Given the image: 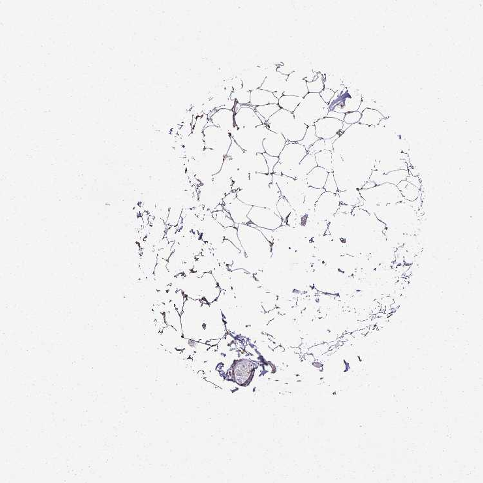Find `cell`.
I'll return each mask as SVG.
<instances>
[{"label":"cell","mask_w":483,"mask_h":483,"mask_svg":"<svg viewBox=\"0 0 483 483\" xmlns=\"http://www.w3.org/2000/svg\"><path fill=\"white\" fill-rule=\"evenodd\" d=\"M234 110L225 108L217 109L208 115L209 121L218 128L230 134L235 127Z\"/></svg>","instance_id":"7402d4cb"},{"label":"cell","mask_w":483,"mask_h":483,"mask_svg":"<svg viewBox=\"0 0 483 483\" xmlns=\"http://www.w3.org/2000/svg\"><path fill=\"white\" fill-rule=\"evenodd\" d=\"M277 71L282 74L286 75V76H289V75L295 71V69H294V66L292 64L287 63L278 67Z\"/></svg>","instance_id":"db71d44e"},{"label":"cell","mask_w":483,"mask_h":483,"mask_svg":"<svg viewBox=\"0 0 483 483\" xmlns=\"http://www.w3.org/2000/svg\"><path fill=\"white\" fill-rule=\"evenodd\" d=\"M303 218L297 214L296 211L294 210L289 215L286 219V224L290 227L298 228L302 226Z\"/></svg>","instance_id":"bcb514c9"},{"label":"cell","mask_w":483,"mask_h":483,"mask_svg":"<svg viewBox=\"0 0 483 483\" xmlns=\"http://www.w3.org/2000/svg\"><path fill=\"white\" fill-rule=\"evenodd\" d=\"M244 152V151L235 142V141L232 139V145L230 147V149L228 151L227 157H230L231 159H236L241 155Z\"/></svg>","instance_id":"681fc988"},{"label":"cell","mask_w":483,"mask_h":483,"mask_svg":"<svg viewBox=\"0 0 483 483\" xmlns=\"http://www.w3.org/2000/svg\"><path fill=\"white\" fill-rule=\"evenodd\" d=\"M286 145V141L282 135L270 130L263 141V148L265 153L275 157H279Z\"/></svg>","instance_id":"603a6c76"},{"label":"cell","mask_w":483,"mask_h":483,"mask_svg":"<svg viewBox=\"0 0 483 483\" xmlns=\"http://www.w3.org/2000/svg\"><path fill=\"white\" fill-rule=\"evenodd\" d=\"M256 228H257L258 230H259L260 232L262 233L263 235H264L265 237H266V238L268 239V241L269 242L272 243L273 244V231L268 230V229H264V228H258V227Z\"/></svg>","instance_id":"9f6ffc18"},{"label":"cell","mask_w":483,"mask_h":483,"mask_svg":"<svg viewBox=\"0 0 483 483\" xmlns=\"http://www.w3.org/2000/svg\"><path fill=\"white\" fill-rule=\"evenodd\" d=\"M225 157L212 149H206L195 158L198 164L195 175L198 180L206 181L213 179V175L221 171Z\"/></svg>","instance_id":"ba28073f"},{"label":"cell","mask_w":483,"mask_h":483,"mask_svg":"<svg viewBox=\"0 0 483 483\" xmlns=\"http://www.w3.org/2000/svg\"><path fill=\"white\" fill-rule=\"evenodd\" d=\"M319 140L320 139L316 136L315 126H311V127H307L305 136L303 137L302 140L299 141L298 143L299 144L302 145V146L305 147L306 150L308 151L309 149L312 146V145L316 141Z\"/></svg>","instance_id":"f35d334b"},{"label":"cell","mask_w":483,"mask_h":483,"mask_svg":"<svg viewBox=\"0 0 483 483\" xmlns=\"http://www.w3.org/2000/svg\"><path fill=\"white\" fill-rule=\"evenodd\" d=\"M362 103V97L360 95L354 94L351 95L346 90L345 93L343 90L335 92L333 99L329 102V111L334 112L347 113L356 112L360 108Z\"/></svg>","instance_id":"8fae6325"},{"label":"cell","mask_w":483,"mask_h":483,"mask_svg":"<svg viewBox=\"0 0 483 483\" xmlns=\"http://www.w3.org/2000/svg\"><path fill=\"white\" fill-rule=\"evenodd\" d=\"M329 111V104L323 101L320 94L308 93L293 114L296 120L311 127L326 117Z\"/></svg>","instance_id":"277c9868"},{"label":"cell","mask_w":483,"mask_h":483,"mask_svg":"<svg viewBox=\"0 0 483 483\" xmlns=\"http://www.w3.org/2000/svg\"><path fill=\"white\" fill-rule=\"evenodd\" d=\"M340 134H338L337 136H335L334 138L329 139V140H322V139H320L319 140L316 141L311 148L309 149L307 151V153L309 154L315 155L316 153L320 152L323 150H329L333 151V144L338 138L340 136Z\"/></svg>","instance_id":"836d02e7"},{"label":"cell","mask_w":483,"mask_h":483,"mask_svg":"<svg viewBox=\"0 0 483 483\" xmlns=\"http://www.w3.org/2000/svg\"><path fill=\"white\" fill-rule=\"evenodd\" d=\"M237 77L241 78L243 89L249 92L260 89L266 78L261 68L258 67L246 68L240 75H237Z\"/></svg>","instance_id":"d6986e66"},{"label":"cell","mask_w":483,"mask_h":483,"mask_svg":"<svg viewBox=\"0 0 483 483\" xmlns=\"http://www.w3.org/2000/svg\"><path fill=\"white\" fill-rule=\"evenodd\" d=\"M179 228L177 226H168L167 230H166L165 238L168 239L169 242H174L175 235H176L177 232H178Z\"/></svg>","instance_id":"11a10c76"},{"label":"cell","mask_w":483,"mask_h":483,"mask_svg":"<svg viewBox=\"0 0 483 483\" xmlns=\"http://www.w3.org/2000/svg\"><path fill=\"white\" fill-rule=\"evenodd\" d=\"M238 237L247 258L254 262H266L272 256V243L269 242L254 224H239Z\"/></svg>","instance_id":"7a4b0ae2"},{"label":"cell","mask_w":483,"mask_h":483,"mask_svg":"<svg viewBox=\"0 0 483 483\" xmlns=\"http://www.w3.org/2000/svg\"><path fill=\"white\" fill-rule=\"evenodd\" d=\"M361 117H362V114L360 112H358V111L347 113V114H345L343 122L350 125H354V124L359 123Z\"/></svg>","instance_id":"f907efd6"},{"label":"cell","mask_w":483,"mask_h":483,"mask_svg":"<svg viewBox=\"0 0 483 483\" xmlns=\"http://www.w3.org/2000/svg\"><path fill=\"white\" fill-rule=\"evenodd\" d=\"M204 136L206 149H212L226 157L232 143V136L228 132L215 127L209 121L204 130Z\"/></svg>","instance_id":"9c48e42d"},{"label":"cell","mask_w":483,"mask_h":483,"mask_svg":"<svg viewBox=\"0 0 483 483\" xmlns=\"http://www.w3.org/2000/svg\"><path fill=\"white\" fill-rule=\"evenodd\" d=\"M354 207L347 206V205L341 204L338 210L337 213H347V214H349L351 213L352 210H353Z\"/></svg>","instance_id":"91938a15"},{"label":"cell","mask_w":483,"mask_h":483,"mask_svg":"<svg viewBox=\"0 0 483 483\" xmlns=\"http://www.w3.org/2000/svg\"><path fill=\"white\" fill-rule=\"evenodd\" d=\"M269 130L266 125L247 128H238L232 138L244 151L255 153H265L263 141Z\"/></svg>","instance_id":"8992f818"},{"label":"cell","mask_w":483,"mask_h":483,"mask_svg":"<svg viewBox=\"0 0 483 483\" xmlns=\"http://www.w3.org/2000/svg\"><path fill=\"white\" fill-rule=\"evenodd\" d=\"M307 153L302 145L286 141V146L279 155V161L273 168V174L295 179L296 169Z\"/></svg>","instance_id":"5b68a950"},{"label":"cell","mask_w":483,"mask_h":483,"mask_svg":"<svg viewBox=\"0 0 483 483\" xmlns=\"http://www.w3.org/2000/svg\"><path fill=\"white\" fill-rule=\"evenodd\" d=\"M251 224L256 227L274 231L283 224V221L272 209L252 207L248 214Z\"/></svg>","instance_id":"7c38bea8"},{"label":"cell","mask_w":483,"mask_h":483,"mask_svg":"<svg viewBox=\"0 0 483 483\" xmlns=\"http://www.w3.org/2000/svg\"><path fill=\"white\" fill-rule=\"evenodd\" d=\"M295 71L298 72L303 79H305L313 72V70L311 65L307 61H303L297 64Z\"/></svg>","instance_id":"7dc6e473"},{"label":"cell","mask_w":483,"mask_h":483,"mask_svg":"<svg viewBox=\"0 0 483 483\" xmlns=\"http://www.w3.org/2000/svg\"><path fill=\"white\" fill-rule=\"evenodd\" d=\"M362 117L358 123L360 125L372 127L376 126L380 123L384 117L378 111L374 110L373 108H366L361 113Z\"/></svg>","instance_id":"f546056e"},{"label":"cell","mask_w":483,"mask_h":483,"mask_svg":"<svg viewBox=\"0 0 483 483\" xmlns=\"http://www.w3.org/2000/svg\"><path fill=\"white\" fill-rule=\"evenodd\" d=\"M273 181L279 187L282 197L290 203L294 210L304 203V193L309 187L305 180L273 174Z\"/></svg>","instance_id":"52a82bcc"},{"label":"cell","mask_w":483,"mask_h":483,"mask_svg":"<svg viewBox=\"0 0 483 483\" xmlns=\"http://www.w3.org/2000/svg\"><path fill=\"white\" fill-rule=\"evenodd\" d=\"M265 125L270 131L282 135L287 142L292 143L302 140L308 127L296 120L293 113L283 109L278 111Z\"/></svg>","instance_id":"3957f363"},{"label":"cell","mask_w":483,"mask_h":483,"mask_svg":"<svg viewBox=\"0 0 483 483\" xmlns=\"http://www.w3.org/2000/svg\"><path fill=\"white\" fill-rule=\"evenodd\" d=\"M277 209L280 217L285 223L289 215L294 211V209L292 208L290 203L283 197L280 198L279 202H277Z\"/></svg>","instance_id":"ee69618b"},{"label":"cell","mask_w":483,"mask_h":483,"mask_svg":"<svg viewBox=\"0 0 483 483\" xmlns=\"http://www.w3.org/2000/svg\"><path fill=\"white\" fill-rule=\"evenodd\" d=\"M236 160L241 170L252 174H269L266 159L262 153L244 151Z\"/></svg>","instance_id":"9a60e30c"},{"label":"cell","mask_w":483,"mask_h":483,"mask_svg":"<svg viewBox=\"0 0 483 483\" xmlns=\"http://www.w3.org/2000/svg\"><path fill=\"white\" fill-rule=\"evenodd\" d=\"M224 233L225 228L216 221L211 211H207L198 230V234L202 240L213 248L223 242Z\"/></svg>","instance_id":"30bf717a"},{"label":"cell","mask_w":483,"mask_h":483,"mask_svg":"<svg viewBox=\"0 0 483 483\" xmlns=\"http://www.w3.org/2000/svg\"><path fill=\"white\" fill-rule=\"evenodd\" d=\"M339 201L341 204L352 207L363 206L364 200L360 195V192L356 188H350L345 191L338 192Z\"/></svg>","instance_id":"4316f807"},{"label":"cell","mask_w":483,"mask_h":483,"mask_svg":"<svg viewBox=\"0 0 483 483\" xmlns=\"http://www.w3.org/2000/svg\"><path fill=\"white\" fill-rule=\"evenodd\" d=\"M221 170L226 173L232 179L240 172L241 169L236 160L231 159L230 157L226 156Z\"/></svg>","instance_id":"74e56055"},{"label":"cell","mask_w":483,"mask_h":483,"mask_svg":"<svg viewBox=\"0 0 483 483\" xmlns=\"http://www.w3.org/2000/svg\"><path fill=\"white\" fill-rule=\"evenodd\" d=\"M198 200L206 210L215 211L219 204H223L225 194L212 183L200 184L197 187Z\"/></svg>","instance_id":"5bb4252c"},{"label":"cell","mask_w":483,"mask_h":483,"mask_svg":"<svg viewBox=\"0 0 483 483\" xmlns=\"http://www.w3.org/2000/svg\"><path fill=\"white\" fill-rule=\"evenodd\" d=\"M316 136L322 140H329L338 134H340L343 127V122L331 117H325L315 124Z\"/></svg>","instance_id":"e0dca14e"},{"label":"cell","mask_w":483,"mask_h":483,"mask_svg":"<svg viewBox=\"0 0 483 483\" xmlns=\"http://www.w3.org/2000/svg\"><path fill=\"white\" fill-rule=\"evenodd\" d=\"M183 208L181 206H172L169 209V212L166 224L168 226L178 225L179 221L181 218L182 211Z\"/></svg>","instance_id":"7bdbcfd3"},{"label":"cell","mask_w":483,"mask_h":483,"mask_svg":"<svg viewBox=\"0 0 483 483\" xmlns=\"http://www.w3.org/2000/svg\"><path fill=\"white\" fill-rule=\"evenodd\" d=\"M335 92L332 91V90L326 89L324 88V90L320 93V97H321L323 101L326 102V104H329V102L333 99V96H334Z\"/></svg>","instance_id":"f5cc1de1"},{"label":"cell","mask_w":483,"mask_h":483,"mask_svg":"<svg viewBox=\"0 0 483 483\" xmlns=\"http://www.w3.org/2000/svg\"><path fill=\"white\" fill-rule=\"evenodd\" d=\"M250 98H251V92L243 88L234 90L230 94V99L235 101L236 103L241 106L249 105Z\"/></svg>","instance_id":"d590c367"},{"label":"cell","mask_w":483,"mask_h":483,"mask_svg":"<svg viewBox=\"0 0 483 483\" xmlns=\"http://www.w3.org/2000/svg\"><path fill=\"white\" fill-rule=\"evenodd\" d=\"M186 159H195L206 149L204 131L193 128L192 133L183 141Z\"/></svg>","instance_id":"2e32d148"},{"label":"cell","mask_w":483,"mask_h":483,"mask_svg":"<svg viewBox=\"0 0 483 483\" xmlns=\"http://www.w3.org/2000/svg\"><path fill=\"white\" fill-rule=\"evenodd\" d=\"M282 197L277 183L273 181V174H250V180L243 190L237 192V198L252 207L272 209L279 215L277 204Z\"/></svg>","instance_id":"6da1fadb"},{"label":"cell","mask_w":483,"mask_h":483,"mask_svg":"<svg viewBox=\"0 0 483 483\" xmlns=\"http://www.w3.org/2000/svg\"><path fill=\"white\" fill-rule=\"evenodd\" d=\"M233 181V191L237 192L243 190L248 185L250 180V174L241 170L232 178Z\"/></svg>","instance_id":"8d00e7d4"},{"label":"cell","mask_w":483,"mask_h":483,"mask_svg":"<svg viewBox=\"0 0 483 483\" xmlns=\"http://www.w3.org/2000/svg\"><path fill=\"white\" fill-rule=\"evenodd\" d=\"M224 239H227L229 241L235 245V247H237L241 252H243L242 247L240 241H239L238 237V232H237V228H235V226H232V227H229L225 228V233H224Z\"/></svg>","instance_id":"f6af8a7d"},{"label":"cell","mask_w":483,"mask_h":483,"mask_svg":"<svg viewBox=\"0 0 483 483\" xmlns=\"http://www.w3.org/2000/svg\"><path fill=\"white\" fill-rule=\"evenodd\" d=\"M288 76L276 71L267 76L260 89L274 93L284 91Z\"/></svg>","instance_id":"d4e9b609"},{"label":"cell","mask_w":483,"mask_h":483,"mask_svg":"<svg viewBox=\"0 0 483 483\" xmlns=\"http://www.w3.org/2000/svg\"><path fill=\"white\" fill-rule=\"evenodd\" d=\"M273 94H274L275 97L279 100L284 96V91H277Z\"/></svg>","instance_id":"be15d7a7"},{"label":"cell","mask_w":483,"mask_h":483,"mask_svg":"<svg viewBox=\"0 0 483 483\" xmlns=\"http://www.w3.org/2000/svg\"><path fill=\"white\" fill-rule=\"evenodd\" d=\"M222 210H224V205L223 204H219V206H218L217 207V208H216L215 211H222Z\"/></svg>","instance_id":"e7e4bbea"},{"label":"cell","mask_w":483,"mask_h":483,"mask_svg":"<svg viewBox=\"0 0 483 483\" xmlns=\"http://www.w3.org/2000/svg\"><path fill=\"white\" fill-rule=\"evenodd\" d=\"M328 174L325 169L316 166L307 175L305 180L309 187L322 189L326 184Z\"/></svg>","instance_id":"484cf974"},{"label":"cell","mask_w":483,"mask_h":483,"mask_svg":"<svg viewBox=\"0 0 483 483\" xmlns=\"http://www.w3.org/2000/svg\"><path fill=\"white\" fill-rule=\"evenodd\" d=\"M324 189L326 190V192H330V193H333L337 194L338 192V190L337 183H336L334 175H333V172L329 173L328 178L325 184Z\"/></svg>","instance_id":"c3c4849f"},{"label":"cell","mask_w":483,"mask_h":483,"mask_svg":"<svg viewBox=\"0 0 483 483\" xmlns=\"http://www.w3.org/2000/svg\"><path fill=\"white\" fill-rule=\"evenodd\" d=\"M376 186V185L375 183H374V182L373 181H367V183H365V185L363 186L362 189H365V190L371 189V188L375 187Z\"/></svg>","instance_id":"6125c7cd"},{"label":"cell","mask_w":483,"mask_h":483,"mask_svg":"<svg viewBox=\"0 0 483 483\" xmlns=\"http://www.w3.org/2000/svg\"><path fill=\"white\" fill-rule=\"evenodd\" d=\"M281 109L278 104H268V105L257 106L255 108V110L267 122Z\"/></svg>","instance_id":"ab89813d"},{"label":"cell","mask_w":483,"mask_h":483,"mask_svg":"<svg viewBox=\"0 0 483 483\" xmlns=\"http://www.w3.org/2000/svg\"><path fill=\"white\" fill-rule=\"evenodd\" d=\"M303 99V97H297V96H283L279 100L278 105L284 110L294 113L302 102Z\"/></svg>","instance_id":"1f68e13d"},{"label":"cell","mask_w":483,"mask_h":483,"mask_svg":"<svg viewBox=\"0 0 483 483\" xmlns=\"http://www.w3.org/2000/svg\"><path fill=\"white\" fill-rule=\"evenodd\" d=\"M326 192L324 188L317 189L313 187L307 188L304 193L305 200L304 204L309 209V211H315V206L318 198Z\"/></svg>","instance_id":"4dcf8cb0"},{"label":"cell","mask_w":483,"mask_h":483,"mask_svg":"<svg viewBox=\"0 0 483 483\" xmlns=\"http://www.w3.org/2000/svg\"><path fill=\"white\" fill-rule=\"evenodd\" d=\"M317 166L325 169L328 173L333 172L332 151L323 150L315 155Z\"/></svg>","instance_id":"e575fe53"},{"label":"cell","mask_w":483,"mask_h":483,"mask_svg":"<svg viewBox=\"0 0 483 483\" xmlns=\"http://www.w3.org/2000/svg\"><path fill=\"white\" fill-rule=\"evenodd\" d=\"M345 114L334 112V111H329L328 114L327 115V117H331V118H334L343 122L344 121V118H345Z\"/></svg>","instance_id":"6f0895ef"},{"label":"cell","mask_w":483,"mask_h":483,"mask_svg":"<svg viewBox=\"0 0 483 483\" xmlns=\"http://www.w3.org/2000/svg\"><path fill=\"white\" fill-rule=\"evenodd\" d=\"M307 81L298 72L289 75L284 88V96H294L304 97L308 94Z\"/></svg>","instance_id":"44dd1931"},{"label":"cell","mask_w":483,"mask_h":483,"mask_svg":"<svg viewBox=\"0 0 483 483\" xmlns=\"http://www.w3.org/2000/svg\"><path fill=\"white\" fill-rule=\"evenodd\" d=\"M316 166L317 164H316L315 155L307 153L296 169L295 179L305 180L307 175Z\"/></svg>","instance_id":"83f0119b"},{"label":"cell","mask_w":483,"mask_h":483,"mask_svg":"<svg viewBox=\"0 0 483 483\" xmlns=\"http://www.w3.org/2000/svg\"><path fill=\"white\" fill-rule=\"evenodd\" d=\"M309 93L320 94L324 89V77L320 72H318L315 80L311 82H307Z\"/></svg>","instance_id":"60d3db41"},{"label":"cell","mask_w":483,"mask_h":483,"mask_svg":"<svg viewBox=\"0 0 483 483\" xmlns=\"http://www.w3.org/2000/svg\"><path fill=\"white\" fill-rule=\"evenodd\" d=\"M213 217L224 228H227L235 226V223L231 219L230 215L227 211L224 210L220 211H213Z\"/></svg>","instance_id":"b9f144b4"},{"label":"cell","mask_w":483,"mask_h":483,"mask_svg":"<svg viewBox=\"0 0 483 483\" xmlns=\"http://www.w3.org/2000/svg\"><path fill=\"white\" fill-rule=\"evenodd\" d=\"M265 159H266L267 165L269 169V174H273V168L276 164L279 161V157H272V156L266 154V153H263Z\"/></svg>","instance_id":"816d5d0a"},{"label":"cell","mask_w":483,"mask_h":483,"mask_svg":"<svg viewBox=\"0 0 483 483\" xmlns=\"http://www.w3.org/2000/svg\"><path fill=\"white\" fill-rule=\"evenodd\" d=\"M338 192L337 194L325 192L318 198L315 206V212L320 218L330 223L340 206Z\"/></svg>","instance_id":"4fadbf2b"},{"label":"cell","mask_w":483,"mask_h":483,"mask_svg":"<svg viewBox=\"0 0 483 483\" xmlns=\"http://www.w3.org/2000/svg\"><path fill=\"white\" fill-rule=\"evenodd\" d=\"M279 99L275 97L274 94L270 92L258 89L251 92L249 105L256 108L257 106L268 105V104H278Z\"/></svg>","instance_id":"cb8c5ba5"},{"label":"cell","mask_w":483,"mask_h":483,"mask_svg":"<svg viewBox=\"0 0 483 483\" xmlns=\"http://www.w3.org/2000/svg\"><path fill=\"white\" fill-rule=\"evenodd\" d=\"M235 125L238 128H247L258 127L263 125L255 108L250 105L241 106L235 113Z\"/></svg>","instance_id":"ac0fdd59"},{"label":"cell","mask_w":483,"mask_h":483,"mask_svg":"<svg viewBox=\"0 0 483 483\" xmlns=\"http://www.w3.org/2000/svg\"><path fill=\"white\" fill-rule=\"evenodd\" d=\"M401 195L409 201H414L419 195V188L407 181H402L397 185Z\"/></svg>","instance_id":"d6a6232c"},{"label":"cell","mask_w":483,"mask_h":483,"mask_svg":"<svg viewBox=\"0 0 483 483\" xmlns=\"http://www.w3.org/2000/svg\"><path fill=\"white\" fill-rule=\"evenodd\" d=\"M235 104H236V102H235V101H233V100L230 99L227 102V103H226L222 108L227 109V110H234L235 108Z\"/></svg>","instance_id":"94428289"},{"label":"cell","mask_w":483,"mask_h":483,"mask_svg":"<svg viewBox=\"0 0 483 483\" xmlns=\"http://www.w3.org/2000/svg\"><path fill=\"white\" fill-rule=\"evenodd\" d=\"M213 183L220 191L225 194L226 195L233 192L232 179L228 175L221 170L217 174L213 175Z\"/></svg>","instance_id":"f1b7e54d"},{"label":"cell","mask_w":483,"mask_h":483,"mask_svg":"<svg viewBox=\"0 0 483 483\" xmlns=\"http://www.w3.org/2000/svg\"><path fill=\"white\" fill-rule=\"evenodd\" d=\"M252 206L241 201L236 198L231 204L224 205V210L230 214L235 224H248L251 223L248 214Z\"/></svg>","instance_id":"ffe728a7"},{"label":"cell","mask_w":483,"mask_h":483,"mask_svg":"<svg viewBox=\"0 0 483 483\" xmlns=\"http://www.w3.org/2000/svg\"><path fill=\"white\" fill-rule=\"evenodd\" d=\"M237 198V192L233 191L225 196L223 199V205L231 204Z\"/></svg>","instance_id":"680465c9"}]
</instances>
